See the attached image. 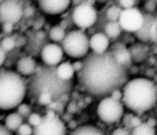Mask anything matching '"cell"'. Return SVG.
I'll list each match as a JSON object with an SVG mask.
<instances>
[{
    "instance_id": "cell-1",
    "label": "cell",
    "mask_w": 157,
    "mask_h": 135,
    "mask_svg": "<svg viewBox=\"0 0 157 135\" xmlns=\"http://www.w3.org/2000/svg\"><path fill=\"white\" fill-rule=\"evenodd\" d=\"M127 70L111 52L102 54L91 52L82 61L78 80L86 92L101 98L122 87L126 81Z\"/></svg>"
},
{
    "instance_id": "cell-2",
    "label": "cell",
    "mask_w": 157,
    "mask_h": 135,
    "mask_svg": "<svg viewBox=\"0 0 157 135\" xmlns=\"http://www.w3.org/2000/svg\"><path fill=\"white\" fill-rule=\"evenodd\" d=\"M121 91V101L126 111L131 114L142 116L156 106L157 86L148 77H135L126 80Z\"/></svg>"
},
{
    "instance_id": "cell-3",
    "label": "cell",
    "mask_w": 157,
    "mask_h": 135,
    "mask_svg": "<svg viewBox=\"0 0 157 135\" xmlns=\"http://www.w3.org/2000/svg\"><path fill=\"white\" fill-rule=\"evenodd\" d=\"M28 86L14 69H0V110H15L26 98Z\"/></svg>"
},
{
    "instance_id": "cell-4",
    "label": "cell",
    "mask_w": 157,
    "mask_h": 135,
    "mask_svg": "<svg viewBox=\"0 0 157 135\" xmlns=\"http://www.w3.org/2000/svg\"><path fill=\"white\" fill-rule=\"evenodd\" d=\"M94 110L96 118L101 123L112 126L120 125L127 112L121 101L110 95L99 98Z\"/></svg>"
},
{
    "instance_id": "cell-5",
    "label": "cell",
    "mask_w": 157,
    "mask_h": 135,
    "mask_svg": "<svg viewBox=\"0 0 157 135\" xmlns=\"http://www.w3.org/2000/svg\"><path fill=\"white\" fill-rule=\"evenodd\" d=\"M61 45L64 55L75 60L84 58L90 49L89 39L81 29H73L67 33Z\"/></svg>"
},
{
    "instance_id": "cell-6",
    "label": "cell",
    "mask_w": 157,
    "mask_h": 135,
    "mask_svg": "<svg viewBox=\"0 0 157 135\" xmlns=\"http://www.w3.org/2000/svg\"><path fill=\"white\" fill-rule=\"evenodd\" d=\"M66 122L54 110H48L41 122L34 128L33 135H68Z\"/></svg>"
},
{
    "instance_id": "cell-7",
    "label": "cell",
    "mask_w": 157,
    "mask_h": 135,
    "mask_svg": "<svg viewBox=\"0 0 157 135\" xmlns=\"http://www.w3.org/2000/svg\"><path fill=\"white\" fill-rule=\"evenodd\" d=\"M72 20L79 29H86L93 26L97 20L95 9L88 3H82L74 7L72 12Z\"/></svg>"
},
{
    "instance_id": "cell-8",
    "label": "cell",
    "mask_w": 157,
    "mask_h": 135,
    "mask_svg": "<svg viewBox=\"0 0 157 135\" xmlns=\"http://www.w3.org/2000/svg\"><path fill=\"white\" fill-rule=\"evenodd\" d=\"M24 8L19 0H5L0 4V23L17 25L25 18Z\"/></svg>"
},
{
    "instance_id": "cell-9",
    "label": "cell",
    "mask_w": 157,
    "mask_h": 135,
    "mask_svg": "<svg viewBox=\"0 0 157 135\" xmlns=\"http://www.w3.org/2000/svg\"><path fill=\"white\" fill-rule=\"evenodd\" d=\"M122 29L131 33H136L142 26L144 14L136 7L122 10L118 21Z\"/></svg>"
},
{
    "instance_id": "cell-10",
    "label": "cell",
    "mask_w": 157,
    "mask_h": 135,
    "mask_svg": "<svg viewBox=\"0 0 157 135\" xmlns=\"http://www.w3.org/2000/svg\"><path fill=\"white\" fill-rule=\"evenodd\" d=\"M64 53L61 44L49 42L42 47L39 58L41 62L48 67H56L63 61Z\"/></svg>"
},
{
    "instance_id": "cell-11",
    "label": "cell",
    "mask_w": 157,
    "mask_h": 135,
    "mask_svg": "<svg viewBox=\"0 0 157 135\" xmlns=\"http://www.w3.org/2000/svg\"><path fill=\"white\" fill-rule=\"evenodd\" d=\"M72 0H36L39 11L44 15L55 17L66 12Z\"/></svg>"
},
{
    "instance_id": "cell-12",
    "label": "cell",
    "mask_w": 157,
    "mask_h": 135,
    "mask_svg": "<svg viewBox=\"0 0 157 135\" xmlns=\"http://www.w3.org/2000/svg\"><path fill=\"white\" fill-rule=\"evenodd\" d=\"M38 68L36 59L31 55L20 56L16 61L14 70L21 77H31L36 72Z\"/></svg>"
},
{
    "instance_id": "cell-13",
    "label": "cell",
    "mask_w": 157,
    "mask_h": 135,
    "mask_svg": "<svg viewBox=\"0 0 157 135\" xmlns=\"http://www.w3.org/2000/svg\"><path fill=\"white\" fill-rule=\"evenodd\" d=\"M109 44V38L103 33H96L89 39L90 48L93 53L96 54H102L106 52Z\"/></svg>"
},
{
    "instance_id": "cell-14",
    "label": "cell",
    "mask_w": 157,
    "mask_h": 135,
    "mask_svg": "<svg viewBox=\"0 0 157 135\" xmlns=\"http://www.w3.org/2000/svg\"><path fill=\"white\" fill-rule=\"evenodd\" d=\"M114 55L117 61L126 69H128L131 65L132 61L129 50L121 42L115 43L110 51Z\"/></svg>"
},
{
    "instance_id": "cell-15",
    "label": "cell",
    "mask_w": 157,
    "mask_h": 135,
    "mask_svg": "<svg viewBox=\"0 0 157 135\" xmlns=\"http://www.w3.org/2000/svg\"><path fill=\"white\" fill-rule=\"evenodd\" d=\"M68 135H108L100 126L93 123H84L70 130Z\"/></svg>"
},
{
    "instance_id": "cell-16",
    "label": "cell",
    "mask_w": 157,
    "mask_h": 135,
    "mask_svg": "<svg viewBox=\"0 0 157 135\" xmlns=\"http://www.w3.org/2000/svg\"><path fill=\"white\" fill-rule=\"evenodd\" d=\"M156 17L151 14H144V22L140 28L134 33L136 37L142 42H147L149 40V32L155 23Z\"/></svg>"
},
{
    "instance_id": "cell-17",
    "label": "cell",
    "mask_w": 157,
    "mask_h": 135,
    "mask_svg": "<svg viewBox=\"0 0 157 135\" xmlns=\"http://www.w3.org/2000/svg\"><path fill=\"white\" fill-rule=\"evenodd\" d=\"M75 72L72 64L69 61H62L55 68L56 76L63 82H68L72 79Z\"/></svg>"
},
{
    "instance_id": "cell-18",
    "label": "cell",
    "mask_w": 157,
    "mask_h": 135,
    "mask_svg": "<svg viewBox=\"0 0 157 135\" xmlns=\"http://www.w3.org/2000/svg\"><path fill=\"white\" fill-rule=\"evenodd\" d=\"M23 123V117L20 115L17 111H10L9 112L6 117L4 118L3 125L4 126L13 133L17 131L19 126Z\"/></svg>"
},
{
    "instance_id": "cell-19",
    "label": "cell",
    "mask_w": 157,
    "mask_h": 135,
    "mask_svg": "<svg viewBox=\"0 0 157 135\" xmlns=\"http://www.w3.org/2000/svg\"><path fill=\"white\" fill-rule=\"evenodd\" d=\"M128 49L132 62L134 61L137 63H140L146 60L148 55V50L147 47L142 44H134Z\"/></svg>"
},
{
    "instance_id": "cell-20",
    "label": "cell",
    "mask_w": 157,
    "mask_h": 135,
    "mask_svg": "<svg viewBox=\"0 0 157 135\" xmlns=\"http://www.w3.org/2000/svg\"><path fill=\"white\" fill-rule=\"evenodd\" d=\"M131 135H157L156 127L150 125L144 120L131 128Z\"/></svg>"
},
{
    "instance_id": "cell-21",
    "label": "cell",
    "mask_w": 157,
    "mask_h": 135,
    "mask_svg": "<svg viewBox=\"0 0 157 135\" xmlns=\"http://www.w3.org/2000/svg\"><path fill=\"white\" fill-rule=\"evenodd\" d=\"M66 33L64 27L59 25H55L51 26L48 32L47 37L50 42L59 44L64 39Z\"/></svg>"
},
{
    "instance_id": "cell-22",
    "label": "cell",
    "mask_w": 157,
    "mask_h": 135,
    "mask_svg": "<svg viewBox=\"0 0 157 135\" xmlns=\"http://www.w3.org/2000/svg\"><path fill=\"white\" fill-rule=\"evenodd\" d=\"M121 28L118 21H109L104 28L105 34L110 39L118 37L121 33Z\"/></svg>"
},
{
    "instance_id": "cell-23",
    "label": "cell",
    "mask_w": 157,
    "mask_h": 135,
    "mask_svg": "<svg viewBox=\"0 0 157 135\" xmlns=\"http://www.w3.org/2000/svg\"><path fill=\"white\" fill-rule=\"evenodd\" d=\"M17 45V42L12 35H4L0 39V45L7 54L12 52L16 48Z\"/></svg>"
},
{
    "instance_id": "cell-24",
    "label": "cell",
    "mask_w": 157,
    "mask_h": 135,
    "mask_svg": "<svg viewBox=\"0 0 157 135\" xmlns=\"http://www.w3.org/2000/svg\"><path fill=\"white\" fill-rule=\"evenodd\" d=\"M122 9L118 5H112L106 11V16L110 21H118Z\"/></svg>"
},
{
    "instance_id": "cell-25",
    "label": "cell",
    "mask_w": 157,
    "mask_h": 135,
    "mask_svg": "<svg viewBox=\"0 0 157 135\" xmlns=\"http://www.w3.org/2000/svg\"><path fill=\"white\" fill-rule=\"evenodd\" d=\"M108 135H131V129L126 126L118 125L113 126Z\"/></svg>"
},
{
    "instance_id": "cell-26",
    "label": "cell",
    "mask_w": 157,
    "mask_h": 135,
    "mask_svg": "<svg viewBox=\"0 0 157 135\" xmlns=\"http://www.w3.org/2000/svg\"><path fill=\"white\" fill-rule=\"evenodd\" d=\"M53 101L52 95L49 91H42L37 98L38 103L42 106H48Z\"/></svg>"
},
{
    "instance_id": "cell-27",
    "label": "cell",
    "mask_w": 157,
    "mask_h": 135,
    "mask_svg": "<svg viewBox=\"0 0 157 135\" xmlns=\"http://www.w3.org/2000/svg\"><path fill=\"white\" fill-rule=\"evenodd\" d=\"M42 118L43 115L37 112H31L27 117V123L34 128L41 122Z\"/></svg>"
},
{
    "instance_id": "cell-28",
    "label": "cell",
    "mask_w": 157,
    "mask_h": 135,
    "mask_svg": "<svg viewBox=\"0 0 157 135\" xmlns=\"http://www.w3.org/2000/svg\"><path fill=\"white\" fill-rule=\"evenodd\" d=\"M34 128L28 123H23L17 130L18 135H33Z\"/></svg>"
},
{
    "instance_id": "cell-29",
    "label": "cell",
    "mask_w": 157,
    "mask_h": 135,
    "mask_svg": "<svg viewBox=\"0 0 157 135\" xmlns=\"http://www.w3.org/2000/svg\"><path fill=\"white\" fill-rule=\"evenodd\" d=\"M118 5L122 10L131 9L134 7L139 0H115Z\"/></svg>"
},
{
    "instance_id": "cell-30",
    "label": "cell",
    "mask_w": 157,
    "mask_h": 135,
    "mask_svg": "<svg viewBox=\"0 0 157 135\" xmlns=\"http://www.w3.org/2000/svg\"><path fill=\"white\" fill-rule=\"evenodd\" d=\"M17 112L21 115L22 117H23L24 115H26L28 117V115L31 113V109H30V107L28 104L22 102L17 109H16Z\"/></svg>"
},
{
    "instance_id": "cell-31",
    "label": "cell",
    "mask_w": 157,
    "mask_h": 135,
    "mask_svg": "<svg viewBox=\"0 0 157 135\" xmlns=\"http://www.w3.org/2000/svg\"><path fill=\"white\" fill-rule=\"evenodd\" d=\"M0 25L1 31L4 34V35H11L15 26L13 25L8 23H0Z\"/></svg>"
},
{
    "instance_id": "cell-32",
    "label": "cell",
    "mask_w": 157,
    "mask_h": 135,
    "mask_svg": "<svg viewBox=\"0 0 157 135\" xmlns=\"http://www.w3.org/2000/svg\"><path fill=\"white\" fill-rule=\"evenodd\" d=\"M149 40L154 43H157V26L156 25V21L150 30Z\"/></svg>"
},
{
    "instance_id": "cell-33",
    "label": "cell",
    "mask_w": 157,
    "mask_h": 135,
    "mask_svg": "<svg viewBox=\"0 0 157 135\" xmlns=\"http://www.w3.org/2000/svg\"><path fill=\"white\" fill-rule=\"evenodd\" d=\"M144 7L146 9V10L148 11L149 13L154 11L156 7V1L154 0H148L145 2Z\"/></svg>"
},
{
    "instance_id": "cell-34",
    "label": "cell",
    "mask_w": 157,
    "mask_h": 135,
    "mask_svg": "<svg viewBox=\"0 0 157 135\" xmlns=\"http://www.w3.org/2000/svg\"><path fill=\"white\" fill-rule=\"evenodd\" d=\"M112 98L114 99H116L117 100H120L121 101L122 99V91H121V88H117L114 90L110 94Z\"/></svg>"
},
{
    "instance_id": "cell-35",
    "label": "cell",
    "mask_w": 157,
    "mask_h": 135,
    "mask_svg": "<svg viewBox=\"0 0 157 135\" xmlns=\"http://www.w3.org/2000/svg\"><path fill=\"white\" fill-rule=\"evenodd\" d=\"M7 54L3 50V49L0 45V69L6 62L7 58Z\"/></svg>"
},
{
    "instance_id": "cell-36",
    "label": "cell",
    "mask_w": 157,
    "mask_h": 135,
    "mask_svg": "<svg viewBox=\"0 0 157 135\" xmlns=\"http://www.w3.org/2000/svg\"><path fill=\"white\" fill-rule=\"evenodd\" d=\"M0 135H13V133L7 129L3 124H0Z\"/></svg>"
},
{
    "instance_id": "cell-37",
    "label": "cell",
    "mask_w": 157,
    "mask_h": 135,
    "mask_svg": "<svg viewBox=\"0 0 157 135\" xmlns=\"http://www.w3.org/2000/svg\"><path fill=\"white\" fill-rule=\"evenodd\" d=\"M72 66L74 67V69L76 72H79L82 68V61H76L74 63H72Z\"/></svg>"
},
{
    "instance_id": "cell-38",
    "label": "cell",
    "mask_w": 157,
    "mask_h": 135,
    "mask_svg": "<svg viewBox=\"0 0 157 135\" xmlns=\"http://www.w3.org/2000/svg\"><path fill=\"white\" fill-rule=\"evenodd\" d=\"M85 0H72L71 4H72L74 5L75 6H77V5H78V4L84 3V2H85Z\"/></svg>"
},
{
    "instance_id": "cell-39",
    "label": "cell",
    "mask_w": 157,
    "mask_h": 135,
    "mask_svg": "<svg viewBox=\"0 0 157 135\" xmlns=\"http://www.w3.org/2000/svg\"><path fill=\"white\" fill-rule=\"evenodd\" d=\"M96 1L99 3H105L108 2L109 0H96Z\"/></svg>"
},
{
    "instance_id": "cell-40",
    "label": "cell",
    "mask_w": 157,
    "mask_h": 135,
    "mask_svg": "<svg viewBox=\"0 0 157 135\" xmlns=\"http://www.w3.org/2000/svg\"><path fill=\"white\" fill-rule=\"evenodd\" d=\"M154 110H155V117L157 118V107H156V106L155 107V108L154 109Z\"/></svg>"
},
{
    "instance_id": "cell-41",
    "label": "cell",
    "mask_w": 157,
    "mask_h": 135,
    "mask_svg": "<svg viewBox=\"0 0 157 135\" xmlns=\"http://www.w3.org/2000/svg\"><path fill=\"white\" fill-rule=\"evenodd\" d=\"M156 25L157 26V16L156 17Z\"/></svg>"
},
{
    "instance_id": "cell-42",
    "label": "cell",
    "mask_w": 157,
    "mask_h": 135,
    "mask_svg": "<svg viewBox=\"0 0 157 135\" xmlns=\"http://www.w3.org/2000/svg\"><path fill=\"white\" fill-rule=\"evenodd\" d=\"M5 1V0H0V4L2 3V2L3 1Z\"/></svg>"
},
{
    "instance_id": "cell-43",
    "label": "cell",
    "mask_w": 157,
    "mask_h": 135,
    "mask_svg": "<svg viewBox=\"0 0 157 135\" xmlns=\"http://www.w3.org/2000/svg\"><path fill=\"white\" fill-rule=\"evenodd\" d=\"M156 105H157V93H156Z\"/></svg>"
},
{
    "instance_id": "cell-44",
    "label": "cell",
    "mask_w": 157,
    "mask_h": 135,
    "mask_svg": "<svg viewBox=\"0 0 157 135\" xmlns=\"http://www.w3.org/2000/svg\"><path fill=\"white\" fill-rule=\"evenodd\" d=\"M156 130H157V126H156Z\"/></svg>"
}]
</instances>
